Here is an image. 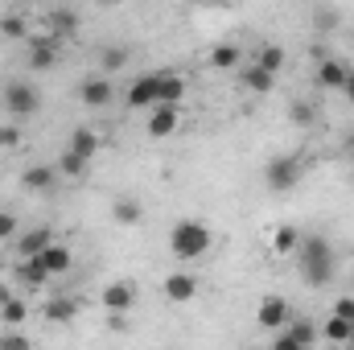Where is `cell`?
<instances>
[{
    "label": "cell",
    "mask_w": 354,
    "mask_h": 350,
    "mask_svg": "<svg viewBox=\"0 0 354 350\" xmlns=\"http://www.w3.org/2000/svg\"><path fill=\"white\" fill-rule=\"evenodd\" d=\"M297 256H301V280L309 284V288H326L330 280H334V248H330V239L326 235H305L301 239V248H297Z\"/></svg>",
    "instance_id": "1"
},
{
    "label": "cell",
    "mask_w": 354,
    "mask_h": 350,
    "mask_svg": "<svg viewBox=\"0 0 354 350\" xmlns=\"http://www.w3.org/2000/svg\"><path fill=\"white\" fill-rule=\"evenodd\" d=\"M210 248H214V231L206 223H198V219H181L174 231H169L174 260H202Z\"/></svg>",
    "instance_id": "2"
},
{
    "label": "cell",
    "mask_w": 354,
    "mask_h": 350,
    "mask_svg": "<svg viewBox=\"0 0 354 350\" xmlns=\"http://www.w3.org/2000/svg\"><path fill=\"white\" fill-rule=\"evenodd\" d=\"M301 177H305V157L301 153H276L264 165V181H268V190H276V194L292 190Z\"/></svg>",
    "instance_id": "3"
},
{
    "label": "cell",
    "mask_w": 354,
    "mask_h": 350,
    "mask_svg": "<svg viewBox=\"0 0 354 350\" xmlns=\"http://www.w3.org/2000/svg\"><path fill=\"white\" fill-rule=\"evenodd\" d=\"M0 103H4V111L12 116V120H29L37 107H41V95L33 83H8L4 95H0Z\"/></svg>",
    "instance_id": "4"
},
{
    "label": "cell",
    "mask_w": 354,
    "mask_h": 350,
    "mask_svg": "<svg viewBox=\"0 0 354 350\" xmlns=\"http://www.w3.org/2000/svg\"><path fill=\"white\" fill-rule=\"evenodd\" d=\"M288 317H292V305H288L284 297H276V293L256 305V322H260V330H280Z\"/></svg>",
    "instance_id": "5"
},
{
    "label": "cell",
    "mask_w": 354,
    "mask_h": 350,
    "mask_svg": "<svg viewBox=\"0 0 354 350\" xmlns=\"http://www.w3.org/2000/svg\"><path fill=\"white\" fill-rule=\"evenodd\" d=\"M177 124H181V111H177V103H153V116H149V136H153V140H165V136H174Z\"/></svg>",
    "instance_id": "6"
},
{
    "label": "cell",
    "mask_w": 354,
    "mask_h": 350,
    "mask_svg": "<svg viewBox=\"0 0 354 350\" xmlns=\"http://www.w3.org/2000/svg\"><path fill=\"white\" fill-rule=\"evenodd\" d=\"M99 301H103L107 313H128V309L136 305V288H132V280H111Z\"/></svg>",
    "instance_id": "7"
},
{
    "label": "cell",
    "mask_w": 354,
    "mask_h": 350,
    "mask_svg": "<svg viewBox=\"0 0 354 350\" xmlns=\"http://www.w3.org/2000/svg\"><path fill=\"white\" fill-rule=\"evenodd\" d=\"M157 95H161V75H140V79L128 87L124 99H128V107H136V111H140V107H153V103H157Z\"/></svg>",
    "instance_id": "8"
},
{
    "label": "cell",
    "mask_w": 354,
    "mask_h": 350,
    "mask_svg": "<svg viewBox=\"0 0 354 350\" xmlns=\"http://www.w3.org/2000/svg\"><path fill=\"white\" fill-rule=\"evenodd\" d=\"M33 260L41 264V268L50 272V276H62V272H71L75 256H71V248H66V243H58V239H54V243H50V248H41V252H37Z\"/></svg>",
    "instance_id": "9"
},
{
    "label": "cell",
    "mask_w": 354,
    "mask_h": 350,
    "mask_svg": "<svg viewBox=\"0 0 354 350\" xmlns=\"http://www.w3.org/2000/svg\"><path fill=\"white\" fill-rule=\"evenodd\" d=\"M111 79L107 75H91V79H83L79 83V99L87 103V107H107L111 103Z\"/></svg>",
    "instance_id": "10"
},
{
    "label": "cell",
    "mask_w": 354,
    "mask_h": 350,
    "mask_svg": "<svg viewBox=\"0 0 354 350\" xmlns=\"http://www.w3.org/2000/svg\"><path fill=\"white\" fill-rule=\"evenodd\" d=\"M239 87L252 91V95H268V91H276V75H272V71H264L260 62L239 66Z\"/></svg>",
    "instance_id": "11"
},
{
    "label": "cell",
    "mask_w": 354,
    "mask_h": 350,
    "mask_svg": "<svg viewBox=\"0 0 354 350\" xmlns=\"http://www.w3.org/2000/svg\"><path fill=\"white\" fill-rule=\"evenodd\" d=\"M346 79H351V66H346L342 58H322V62H317V83L326 91H342Z\"/></svg>",
    "instance_id": "12"
},
{
    "label": "cell",
    "mask_w": 354,
    "mask_h": 350,
    "mask_svg": "<svg viewBox=\"0 0 354 350\" xmlns=\"http://www.w3.org/2000/svg\"><path fill=\"white\" fill-rule=\"evenodd\" d=\"M194 293H198V276H189V272H169V276H165V297H169L174 305L194 301Z\"/></svg>",
    "instance_id": "13"
},
{
    "label": "cell",
    "mask_w": 354,
    "mask_h": 350,
    "mask_svg": "<svg viewBox=\"0 0 354 350\" xmlns=\"http://www.w3.org/2000/svg\"><path fill=\"white\" fill-rule=\"evenodd\" d=\"M210 66H214V71H239V66H243V50H239L235 42H218V46L210 50Z\"/></svg>",
    "instance_id": "14"
},
{
    "label": "cell",
    "mask_w": 354,
    "mask_h": 350,
    "mask_svg": "<svg viewBox=\"0 0 354 350\" xmlns=\"http://www.w3.org/2000/svg\"><path fill=\"white\" fill-rule=\"evenodd\" d=\"M50 243H54V231H50V227H33V231L17 235V256H37V252L50 248Z\"/></svg>",
    "instance_id": "15"
},
{
    "label": "cell",
    "mask_w": 354,
    "mask_h": 350,
    "mask_svg": "<svg viewBox=\"0 0 354 350\" xmlns=\"http://www.w3.org/2000/svg\"><path fill=\"white\" fill-rule=\"evenodd\" d=\"M41 317H46V322H58V326H62V322L79 317V301H75V297H50V301L41 305Z\"/></svg>",
    "instance_id": "16"
},
{
    "label": "cell",
    "mask_w": 354,
    "mask_h": 350,
    "mask_svg": "<svg viewBox=\"0 0 354 350\" xmlns=\"http://www.w3.org/2000/svg\"><path fill=\"white\" fill-rule=\"evenodd\" d=\"M54 181H58V169H50V165H33L21 174V185L29 194H46V190H54Z\"/></svg>",
    "instance_id": "17"
},
{
    "label": "cell",
    "mask_w": 354,
    "mask_h": 350,
    "mask_svg": "<svg viewBox=\"0 0 354 350\" xmlns=\"http://www.w3.org/2000/svg\"><path fill=\"white\" fill-rule=\"evenodd\" d=\"M12 280H21V284H29V288H46L50 272H46L41 264L33 260V256H21V264H17V272H12Z\"/></svg>",
    "instance_id": "18"
},
{
    "label": "cell",
    "mask_w": 354,
    "mask_h": 350,
    "mask_svg": "<svg viewBox=\"0 0 354 350\" xmlns=\"http://www.w3.org/2000/svg\"><path fill=\"white\" fill-rule=\"evenodd\" d=\"M351 330H354L351 317H338V313H330V317H326V330H322V338H326L330 347H351Z\"/></svg>",
    "instance_id": "19"
},
{
    "label": "cell",
    "mask_w": 354,
    "mask_h": 350,
    "mask_svg": "<svg viewBox=\"0 0 354 350\" xmlns=\"http://www.w3.org/2000/svg\"><path fill=\"white\" fill-rule=\"evenodd\" d=\"M111 219H115L120 227H136V223L145 219V206H140L136 198H115V202H111Z\"/></svg>",
    "instance_id": "20"
},
{
    "label": "cell",
    "mask_w": 354,
    "mask_h": 350,
    "mask_svg": "<svg viewBox=\"0 0 354 350\" xmlns=\"http://www.w3.org/2000/svg\"><path fill=\"white\" fill-rule=\"evenodd\" d=\"M71 153H79V157H95L99 153V132L95 128H75L71 132Z\"/></svg>",
    "instance_id": "21"
},
{
    "label": "cell",
    "mask_w": 354,
    "mask_h": 350,
    "mask_svg": "<svg viewBox=\"0 0 354 350\" xmlns=\"http://www.w3.org/2000/svg\"><path fill=\"white\" fill-rule=\"evenodd\" d=\"M46 25H50V33H58V37H71V33L79 29V17H75L71 8H54V12L46 17Z\"/></svg>",
    "instance_id": "22"
},
{
    "label": "cell",
    "mask_w": 354,
    "mask_h": 350,
    "mask_svg": "<svg viewBox=\"0 0 354 350\" xmlns=\"http://www.w3.org/2000/svg\"><path fill=\"white\" fill-rule=\"evenodd\" d=\"M301 248V231L297 227H276V235H272V252L276 256H292Z\"/></svg>",
    "instance_id": "23"
},
{
    "label": "cell",
    "mask_w": 354,
    "mask_h": 350,
    "mask_svg": "<svg viewBox=\"0 0 354 350\" xmlns=\"http://www.w3.org/2000/svg\"><path fill=\"white\" fill-rule=\"evenodd\" d=\"M29 66H33V71H50V66H54V42H50V37L29 46Z\"/></svg>",
    "instance_id": "24"
},
{
    "label": "cell",
    "mask_w": 354,
    "mask_h": 350,
    "mask_svg": "<svg viewBox=\"0 0 354 350\" xmlns=\"http://www.w3.org/2000/svg\"><path fill=\"white\" fill-rule=\"evenodd\" d=\"M29 317V305L21 301V297H8V301H0V322L4 326H21Z\"/></svg>",
    "instance_id": "25"
},
{
    "label": "cell",
    "mask_w": 354,
    "mask_h": 350,
    "mask_svg": "<svg viewBox=\"0 0 354 350\" xmlns=\"http://www.w3.org/2000/svg\"><path fill=\"white\" fill-rule=\"evenodd\" d=\"M185 99V79L181 75H161V95L157 103H181Z\"/></svg>",
    "instance_id": "26"
},
{
    "label": "cell",
    "mask_w": 354,
    "mask_h": 350,
    "mask_svg": "<svg viewBox=\"0 0 354 350\" xmlns=\"http://www.w3.org/2000/svg\"><path fill=\"white\" fill-rule=\"evenodd\" d=\"M124 62H128V50H124V46H107V50H103V58H99L103 75H115V71H124Z\"/></svg>",
    "instance_id": "27"
},
{
    "label": "cell",
    "mask_w": 354,
    "mask_h": 350,
    "mask_svg": "<svg viewBox=\"0 0 354 350\" xmlns=\"http://www.w3.org/2000/svg\"><path fill=\"white\" fill-rule=\"evenodd\" d=\"M256 62H260L264 71H272V75H280V66H284V50H280V46H260V50H256Z\"/></svg>",
    "instance_id": "28"
},
{
    "label": "cell",
    "mask_w": 354,
    "mask_h": 350,
    "mask_svg": "<svg viewBox=\"0 0 354 350\" xmlns=\"http://www.w3.org/2000/svg\"><path fill=\"white\" fill-rule=\"evenodd\" d=\"M58 174L62 177H83L87 174V157H79V153H62V161H58Z\"/></svg>",
    "instance_id": "29"
},
{
    "label": "cell",
    "mask_w": 354,
    "mask_h": 350,
    "mask_svg": "<svg viewBox=\"0 0 354 350\" xmlns=\"http://www.w3.org/2000/svg\"><path fill=\"white\" fill-rule=\"evenodd\" d=\"M0 33H4V37H12V42H21V37H29V21L8 12V17H0Z\"/></svg>",
    "instance_id": "30"
},
{
    "label": "cell",
    "mask_w": 354,
    "mask_h": 350,
    "mask_svg": "<svg viewBox=\"0 0 354 350\" xmlns=\"http://www.w3.org/2000/svg\"><path fill=\"white\" fill-rule=\"evenodd\" d=\"M288 120H292L297 128H309V124L317 120V107H313V103H305V99H297V103L288 107Z\"/></svg>",
    "instance_id": "31"
},
{
    "label": "cell",
    "mask_w": 354,
    "mask_h": 350,
    "mask_svg": "<svg viewBox=\"0 0 354 350\" xmlns=\"http://www.w3.org/2000/svg\"><path fill=\"white\" fill-rule=\"evenodd\" d=\"M0 149H21V128L17 124H0Z\"/></svg>",
    "instance_id": "32"
},
{
    "label": "cell",
    "mask_w": 354,
    "mask_h": 350,
    "mask_svg": "<svg viewBox=\"0 0 354 350\" xmlns=\"http://www.w3.org/2000/svg\"><path fill=\"white\" fill-rule=\"evenodd\" d=\"M17 235V219L8 210H0V239H12Z\"/></svg>",
    "instance_id": "33"
},
{
    "label": "cell",
    "mask_w": 354,
    "mask_h": 350,
    "mask_svg": "<svg viewBox=\"0 0 354 350\" xmlns=\"http://www.w3.org/2000/svg\"><path fill=\"white\" fill-rule=\"evenodd\" d=\"M334 313H338V317H351V322H354V297H338V301H334Z\"/></svg>",
    "instance_id": "34"
},
{
    "label": "cell",
    "mask_w": 354,
    "mask_h": 350,
    "mask_svg": "<svg viewBox=\"0 0 354 350\" xmlns=\"http://www.w3.org/2000/svg\"><path fill=\"white\" fill-rule=\"evenodd\" d=\"M0 347H29V338H21V334H0Z\"/></svg>",
    "instance_id": "35"
},
{
    "label": "cell",
    "mask_w": 354,
    "mask_h": 350,
    "mask_svg": "<svg viewBox=\"0 0 354 350\" xmlns=\"http://www.w3.org/2000/svg\"><path fill=\"white\" fill-rule=\"evenodd\" d=\"M342 91H346V95L354 99V66H351V79H346V87H342Z\"/></svg>",
    "instance_id": "36"
},
{
    "label": "cell",
    "mask_w": 354,
    "mask_h": 350,
    "mask_svg": "<svg viewBox=\"0 0 354 350\" xmlns=\"http://www.w3.org/2000/svg\"><path fill=\"white\" fill-rule=\"evenodd\" d=\"M8 297H12V288H8V284H0V301H8Z\"/></svg>",
    "instance_id": "37"
},
{
    "label": "cell",
    "mask_w": 354,
    "mask_h": 350,
    "mask_svg": "<svg viewBox=\"0 0 354 350\" xmlns=\"http://www.w3.org/2000/svg\"><path fill=\"white\" fill-rule=\"evenodd\" d=\"M198 4H231V0H198Z\"/></svg>",
    "instance_id": "38"
},
{
    "label": "cell",
    "mask_w": 354,
    "mask_h": 350,
    "mask_svg": "<svg viewBox=\"0 0 354 350\" xmlns=\"http://www.w3.org/2000/svg\"><path fill=\"white\" fill-rule=\"evenodd\" d=\"M351 347H354V330H351Z\"/></svg>",
    "instance_id": "39"
},
{
    "label": "cell",
    "mask_w": 354,
    "mask_h": 350,
    "mask_svg": "<svg viewBox=\"0 0 354 350\" xmlns=\"http://www.w3.org/2000/svg\"><path fill=\"white\" fill-rule=\"evenodd\" d=\"M351 149H354V132H351Z\"/></svg>",
    "instance_id": "40"
},
{
    "label": "cell",
    "mask_w": 354,
    "mask_h": 350,
    "mask_svg": "<svg viewBox=\"0 0 354 350\" xmlns=\"http://www.w3.org/2000/svg\"><path fill=\"white\" fill-rule=\"evenodd\" d=\"M103 4H111V0H103Z\"/></svg>",
    "instance_id": "41"
}]
</instances>
